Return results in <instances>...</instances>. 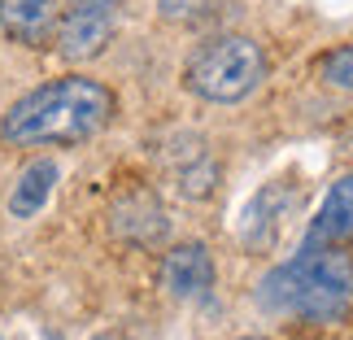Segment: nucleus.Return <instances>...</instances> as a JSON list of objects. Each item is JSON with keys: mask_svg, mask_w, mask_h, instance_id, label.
Listing matches in <instances>:
<instances>
[{"mask_svg": "<svg viewBox=\"0 0 353 340\" xmlns=\"http://www.w3.org/2000/svg\"><path fill=\"white\" fill-rule=\"evenodd\" d=\"M110 227L122 244H135V249H153V244L166 240L170 219H166V206L157 201V192L148 188H131L122 192L110 210Z\"/></svg>", "mask_w": 353, "mask_h": 340, "instance_id": "5", "label": "nucleus"}, {"mask_svg": "<svg viewBox=\"0 0 353 340\" xmlns=\"http://www.w3.org/2000/svg\"><path fill=\"white\" fill-rule=\"evenodd\" d=\"M266 79V52L262 44H253L249 35H219L205 39L183 66V83L188 92H196L210 105H236L257 83Z\"/></svg>", "mask_w": 353, "mask_h": 340, "instance_id": "3", "label": "nucleus"}, {"mask_svg": "<svg viewBox=\"0 0 353 340\" xmlns=\"http://www.w3.org/2000/svg\"><path fill=\"white\" fill-rule=\"evenodd\" d=\"M57 18H61L57 0H0V26H5V35L26 48H52Z\"/></svg>", "mask_w": 353, "mask_h": 340, "instance_id": "7", "label": "nucleus"}, {"mask_svg": "<svg viewBox=\"0 0 353 340\" xmlns=\"http://www.w3.org/2000/svg\"><path fill=\"white\" fill-rule=\"evenodd\" d=\"M257 306L292 323H341L353 314V257L341 244H314L257 283Z\"/></svg>", "mask_w": 353, "mask_h": 340, "instance_id": "2", "label": "nucleus"}, {"mask_svg": "<svg viewBox=\"0 0 353 340\" xmlns=\"http://www.w3.org/2000/svg\"><path fill=\"white\" fill-rule=\"evenodd\" d=\"M114 114H118V97L105 83L83 74H61L13 101L0 118V135L13 148L83 144L110 127Z\"/></svg>", "mask_w": 353, "mask_h": 340, "instance_id": "1", "label": "nucleus"}, {"mask_svg": "<svg viewBox=\"0 0 353 340\" xmlns=\"http://www.w3.org/2000/svg\"><path fill=\"white\" fill-rule=\"evenodd\" d=\"M244 340H262V336H244Z\"/></svg>", "mask_w": 353, "mask_h": 340, "instance_id": "13", "label": "nucleus"}, {"mask_svg": "<svg viewBox=\"0 0 353 340\" xmlns=\"http://www.w3.org/2000/svg\"><path fill=\"white\" fill-rule=\"evenodd\" d=\"M118 9L122 0H65L52 48L65 61H97L118 31Z\"/></svg>", "mask_w": 353, "mask_h": 340, "instance_id": "4", "label": "nucleus"}, {"mask_svg": "<svg viewBox=\"0 0 353 340\" xmlns=\"http://www.w3.org/2000/svg\"><path fill=\"white\" fill-rule=\"evenodd\" d=\"M166 166H170V179L174 188H179L183 197H210L214 192V183H219V161L210 157V148L201 144V140H174V148L166 153Z\"/></svg>", "mask_w": 353, "mask_h": 340, "instance_id": "8", "label": "nucleus"}, {"mask_svg": "<svg viewBox=\"0 0 353 340\" xmlns=\"http://www.w3.org/2000/svg\"><path fill=\"white\" fill-rule=\"evenodd\" d=\"M52 188H57V161L35 157L31 166H22L18 183H13V192H9V214H13V219H35V214L48 206Z\"/></svg>", "mask_w": 353, "mask_h": 340, "instance_id": "10", "label": "nucleus"}, {"mask_svg": "<svg viewBox=\"0 0 353 340\" xmlns=\"http://www.w3.org/2000/svg\"><path fill=\"white\" fill-rule=\"evenodd\" d=\"M161 5V18L170 22H205L214 13V0H157Z\"/></svg>", "mask_w": 353, "mask_h": 340, "instance_id": "12", "label": "nucleus"}, {"mask_svg": "<svg viewBox=\"0 0 353 340\" xmlns=\"http://www.w3.org/2000/svg\"><path fill=\"white\" fill-rule=\"evenodd\" d=\"M97 340H114V336H97Z\"/></svg>", "mask_w": 353, "mask_h": 340, "instance_id": "14", "label": "nucleus"}, {"mask_svg": "<svg viewBox=\"0 0 353 340\" xmlns=\"http://www.w3.org/2000/svg\"><path fill=\"white\" fill-rule=\"evenodd\" d=\"M305 240H314V244H345V240H353V174H345V179L327 192V201L319 206L314 223H310Z\"/></svg>", "mask_w": 353, "mask_h": 340, "instance_id": "9", "label": "nucleus"}, {"mask_svg": "<svg viewBox=\"0 0 353 340\" xmlns=\"http://www.w3.org/2000/svg\"><path fill=\"white\" fill-rule=\"evenodd\" d=\"M323 79H327L332 88L353 92V44H345V48H336V52L323 57Z\"/></svg>", "mask_w": 353, "mask_h": 340, "instance_id": "11", "label": "nucleus"}, {"mask_svg": "<svg viewBox=\"0 0 353 340\" xmlns=\"http://www.w3.org/2000/svg\"><path fill=\"white\" fill-rule=\"evenodd\" d=\"M161 288L179 301H201L214 288V257L205 244H174V249L161 257Z\"/></svg>", "mask_w": 353, "mask_h": 340, "instance_id": "6", "label": "nucleus"}]
</instances>
